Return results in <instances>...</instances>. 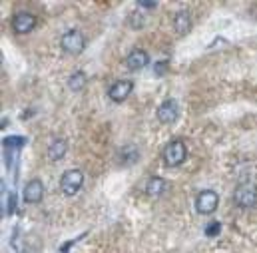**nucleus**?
<instances>
[{
  "label": "nucleus",
  "mask_w": 257,
  "mask_h": 253,
  "mask_svg": "<svg viewBox=\"0 0 257 253\" xmlns=\"http://www.w3.org/2000/svg\"><path fill=\"white\" fill-rule=\"evenodd\" d=\"M60 46L68 54H80L84 50V46H86V40H84L80 30H68L60 38Z\"/></svg>",
  "instance_id": "5"
},
{
  "label": "nucleus",
  "mask_w": 257,
  "mask_h": 253,
  "mask_svg": "<svg viewBox=\"0 0 257 253\" xmlns=\"http://www.w3.org/2000/svg\"><path fill=\"white\" fill-rule=\"evenodd\" d=\"M174 28H176V32L180 36H186L190 32V28H192V16H190L188 10L176 12V16H174Z\"/></svg>",
  "instance_id": "11"
},
{
  "label": "nucleus",
  "mask_w": 257,
  "mask_h": 253,
  "mask_svg": "<svg viewBox=\"0 0 257 253\" xmlns=\"http://www.w3.org/2000/svg\"><path fill=\"white\" fill-rule=\"evenodd\" d=\"M219 231H221V223H219V221H211V223L205 227V235H207V237H217Z\"/></svg>",
  "instance_id": "15"
},
{
  "label": "nucleus",
  "mask_w": 257,
  "mask_h": 253,
  "mask_svg": "<svg viewBox=\"0 0 257 253\" xmlns=\"http://www.w3.org/2000/svg\"><path fill=\"white\" fill-rule=\"evenodd\" d=\"M82 186H84V174L80 170H68L60 178V190L66 195H76Z\"/></svg>",
  "instance_id": "3"
},
{
  "label": "nucleus",
  "mask_w": 257,
  "mask_h": 253,
  "mask_svg": "<svg viewBox=\"0 0 257 253\" xmlns=\"http://www.w3.org/2000/svg\"><path fill=\"white\" fill-rule=\"evenodd\" d=\"M36 26V16L28 10H20L12 16V28L18 32V34H28L32 28Z\"/></svg>",
  "instance_id": "6"
},
{
  "label": "nucleus",
  "mask_w": 257,
  "mask_h": 253,
  "mask_svg": "<svg viewBox=\"0 0 257 253\" xmlns=\"http://www.w3.org/2000/svg\"><path fill=\"white\" fill-rule=\"evenodd\" d=\"M84 84H86V74H84V72H74V74L70 76V80H68V86H70V90H74V92L82 90Z\"/></svg>",
  "instance_id": "14"
},
{
  "label": "nucleus",
  "mask_w": 257,
  "mask_h": 253,
  "mask_svg": "<svg viewBox=\"0 0 257 253\" xmlns=\"http://www.w3.org/2000/svg\"><path fill=\"white\" fill-rule=\"evenodd\" d=\"M217 203H219V195L213 190H203L199 191L197 199H195V209L201 213V215H209L217 209Z\"/></svg>",
  "instance_id": "4"
},
{
  "label": "nucleus",
  "mask_w": 257,
  "mask_h": 253,
  "mask_svg": "<svg viewBox=\"0 0 257 253\" xmlns=\"http://www.w3.org/2000/svg\"><path fill=\"white\" fill-rule=\"evenodd\" d=\"M186 158H188V148L182 140H172L162 152V160L168 168H176V166L184 164Z\"/></svg>",
  "instance_id": "1"
},
{
  "label": "nucleus",
  "mask_w": 257,
  "mask_h": 253,
  "mask_svg": "<svg viewBox=\"0 0 257 253\" xmlns=\"http://www.w3.org/2000/svg\"><path fill=\"white\" fill-rule=\"evenodd\" d=\"M164 190H166V182H164L162 178H150V180H148V184H146V193H148V195H152V197L162 195Z\"/></svg>",
  "instance_id": "13"
},
{
  "label": "nucleus",
  "mask_w": 257,
  "mask_h": 253,
  "mask_svg": "<svg viewBox=\"0 0 257 253\" xmlns=\"http://www.w3.org/2000/svg\"><path fill=\"white\" fill-rule=\"evenodd\" d=\"M132 90H134V82L132 80H118V82H114L110 86L108 96H110L112 102H124L132 94Z\"/></svg>",
  "instance_id": "8"
},
{
  "label": "nucleus",
  "mask_w": 257,
  "mask_h": 253,
  "mask_svg": "<svg viewBox=\"0 0 257 253\" xmlns=\"http://www.w3.org/2000/svg\"><path fill=\"white\" fill-rule=\"evenodd\" d=\"M66 152H68V142H66L64 138H56V140H52V144L48 148V158L52 162H58V160L64 158Z\"/></svg>",
  "instance_id": "12"
},
{
  "label": "nucleus",
  "mask_w": 257,
  "mask_h": 253,
  "mask_svg": "<svg viewBox=\"0 0 257 253\" xmlns=\"http://www.w3.org/2000/svg\"><path fill=\"white\" fill-rule=\"evenodd\" d=\"M24 201L26 203H40L42 197H44V184L40 180H30L26 186H24Z\"/></svg>",
  "instance_id": "9"
},
{
  "label": "nucleus",
  "mask_w": 257,
  "mask_h": 253,
  "mask_svg": "<svg viewBox=\"0 0 257 253\" xmlns=\"http://www.w3.org/2000/svg\"><path fill=\"white\" fill-rule=\"evenodd\" d=\"M178 116H180V104L174 98H170V100H166V102L160 104V108H158V120L162 124H174L178 120Z\"/></svg>",
  "instance_id": "7"
},
{
  "label": "nucleus",
  "mask_w": 257,
  "mask_h": 253,
  "mask_svg": "<svg viewBox=\"0 0 257 253\" xmlns=\"http://www.w3.org/2000/svg\"><path fill=\"white\" fill-rule=\"evenodd\" d=\"M148 62H150V56H148V52L142 50V48L132 50L128 54V58H126V66H128V70H132V72H138V70L146 68Z\"/></svg>",
  "instance_id": "10"
},
{
  "label": "nucleus",
  "mask_w": 257,
  "mask_h": 253,
  "mask_svg": "<svg viewBox=\"0 0 257 253\" xmlns=\"http://www.w3.org/2000/svg\"><path fill=\"white\" fill-rule=\"evenodd\" d=\"M233 201L239 207H253L257 203V186L251 182L239 184L233 191Z\"/></svg>",
  "instance_id": "2"
},
{
  "label": "nucleus",
  "mask_w": 257,
  "mask_h": 253,
  "mask_svg": "<svg viewBox=\"0 0 257 253\" xmlns=\"http://www.w3.org/2000/svg\"><path fill=\"white\" fill-rule=\"evenodd\" d=\"M166 70V62H158V66H156V74H160V72H164Z\"/></svg>",
  "instance_id": "16"
}]
</instances>
